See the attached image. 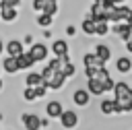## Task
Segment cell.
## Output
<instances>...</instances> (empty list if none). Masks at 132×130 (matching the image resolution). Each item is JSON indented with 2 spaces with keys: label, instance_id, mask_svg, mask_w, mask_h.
Masks as SVG:
<instances>
[{
  "label": "cell",
  "instance_id": "obj_1",
  "mask_svg": "<svg viewBox=\"0 0 132 130\" xmlns=\"http://www.w3.org/2000/svg\"><path fill=\"white\" fill-rule=\"evenodd\" d=\"M113 101L120 109V116L122 113H132V85L126 83V80H118L113 85Z\"/></svg>",
  "mask_w": 132,
  "mask_h": 130
},
{
  "label": "cell",
  "instance_id": "obj_2",
  "mask_svg": "<svg viewBox=\"0 0 132 130\" xmlns=\"http://www.w3.org/2000/svg\"><path fill=\"white\" fill-rule=\"evenodd\" d=\"M101 68H105V64L93 52H85L82 54V72H85V78H95Z\"/></svg>",
  "mask_w": 132,
  "mask_h": 130
},
{
  "label": "cell",
  "instance_id": "obj_3",
  "mask_svg": "<svg viewBox=\"0 0 132 130\" xmlns=\"http://www.w3.org/2000/svg\"><path fill=\"white\" fill-rule=\"evenodd\" d=\"M50 54L54 58H60V60H66L70 58V45L64 37H54L52 43H50Z\"/></svg>",
  "mask_w": 132,
  "mask_h": 130
},
{
  "label": "cell",
  "instance_id": "obj_4",
  "mask_svg": "<svg viewBox=\"0 0 132 130\" xmlns=\"http://www.w3.org/2000/svg\"><path fill=\"white\" fill-rule=\"evenodd\" d=\"M27 54L35 60V64H37V62H43V64H45L47 58H50V45L43 43V41H33V43L29 45Z\"/></svg>",
  "mask_w": 132,
  "mask_h": 130
},
{
  "label": "cell",
  "instance_id": "obj_5",
  "mask_svg": "<svg viewBox=\"0 0 132 130\" xmlns=\"http://www.w3.org/2000/svg\"><path fill=\"white\" fill-rule=\"evenodd\" d=\"M4 52H6V56H10V58H19V56L25 54L27 50H25L23 39H19V37H10V39L4 41Z\"/></svg>",
  "mask_w": 132,
  "mask_h": 130
},
{
  "label": "cell",
  "instance_id": "obj_6",
  "mask_svg": "<svg viewBox=\"0 0 132 130\" xmlns=\"http://www.w3.org/2000/svg\"><path fill=\"white\" fill-rule=\"evenodd\" d=\"M58 122H60L62 130H74V128L78 126V111H74V109H64L62 116L58 118Z\"/></svg>",
  "mask_w": 132,
  "mask_h": 130
},
{
  "label": "cell",
  "instance_id": "obj_7",
  "mask_svg": "<svg viewBox=\"0 0 132 130\" xmlns=\"http://www.w3.org/2000/svg\"><path fill=\"white\" fill-rule=\"evenodd\" d=\"M130 14H132V6H128V4H118V6L111 10V14H109V23H126Z\"/></svg>",
  "mask_w": 132,
  "mask_h": 130
},
{
  "label": "cell",
  "instance_id": "obj_8",
  "mask_svg": "<svg viewBox=\"0 0 132 130\" xmlns=\"http://www.w3.org/2000/svg\"><path fill=\"white\" fill-rule=\"evenodd\" d=\"M72 103H74L76 107H80V109L89 107V103H91V93H89L85 87H76V89L72 91Z\"/></svg>",
  "mask_w": 132,
  "mask_h": 130
},
{
  "label": "cell",
  "instance_id": "obj_9",
  "mask_svg": "<svg viewBox=\"0 0 132 130\" xmlns=\"http://www.w3.org/2000/svg\"><path fill=\"white\" fill-rule=\"evenodd\" d=\"M21 126L25 130H41V116L25 111V113H21Z\"/></svg>",
  "mask_w": 132,
  "mask_h": 130
},
{
  "label": "cell",
  "instance_id": "obj_10",
  "mask_svg": "<svg viewBox=\"0 0 132 130\" xmlns=\"http://www.w3.org/2000/svg\"><path fill=\"white\" fill-rule=\"evenodd\" d=\"M43 109H45V116H47L50 120H58L66 107L62 105V101H60V99H50V101H45Z\"/></svg>",
  "mask_w": 132,
  "mask_h": 130
},
{
  "label": "cell",
  "instance_id": "obj_11",
  "mask_svg": "<svg viewBox=\"0 0 132 130\" xmlns=\"http://www.w3.org/2000/svg\"><path fill=\"white\" fill-rule=\"evenodd\" d=\"M99 113H103V116H120V109H118L113 97H103L99 101Z\"/></svg>",
  "mask_w": 132,
  "mask_h": 130
},
{
  "label": "cell",
  "instance_id": "obj_12",
  "mask_svg": "<svg viewBox=\"0 0 132 130\" xmlns=\"http://www.w3.org/2000/svg\"><path fill=\"white\" fill-rule=\"evenodd\" d=\"M16 19H19V8L6 6V4L0 2V21L6 23V25H10V23H16Z\"/></svg>",
  "mask_w": 132,
  "mask_h": 130
},
{
  "label": "cell",
  "instance_id": "obj_13",
  "mask_svg": "<svg viewBox=\"0 0 132 130\" xmlns=\"http://www.w3.org/2000/svg\"><path fill=\"white\" fill-rule=\"evenodd\" d=\"M101 85H103V91L105 93H111L113 91V85H116V80H113V76L109 74V70H107V66L105 68H101L99 72H97V76H95Z\"/></svg>",
  "mask_w": 132,
  "mask_h": 130
},
{
  "label": "cell",
  "instance_id": "obj_14",
  "mask_svg": "<svg viewBox=\"0 0 132 130\" xmlns=\"http://www.w3.org/2000/svg\"><path fill=\"white\" fill-rule=\"evenodd\" d=\"M93 54H95V56H97V58H99V60H101L105 66H107V64H109V60L113 58L111 47H109L107 43H97V45L93 47Z\"/></svg>",
  "mask_w": 132,
  "mask_h": 130
},
{
  "label": "cell",
  "instance_id": "obj_15",
  "mask_svg": "<svg viewBox=\"0 0 132 130\" xmlns=\"http://www.w3.org/2000/svg\"><path fill=\"white\" fill-rule=\"evenodd\" d=\"M116 72L126 76L128 72H132V58L126 54V56H118L116 58Z\"/></svg>",
  "mask_w": 132,
  "mask_h": 130
},
{
  "label": "cell",
  "instance_id": "obj_16",
  "mask_svg": "<svg viewBox=\"0 0 132 130\" xmlns=\"http://www.w3.org/2000/svg\"><path fill=\"white\" fill-rule=\"evenodd\" d=\"M0 68H2V72H4V74H8V76H14V74L19 72L16 58H10V56L2 58V60H0Z\"/></svg>",
  "mask_w": 132,
  "mask_h": 130
},
{
  "label": "cell",
  "instance_id": "obj_17",
  "mask_svg": "<svg viewBox=\"0 0 132 130\" xmlns=\"http://www.w3.org/2000/svg\"><path fill=\"white\" fill-rule=\"evenodd\" d=\"M85 89L91 93V97H103V95H105L103 85H101L97 78H87V80H85Z\"/></svg>",
  "mask_w": 132,
  "mask_h": 130
},
{
  "label": "cell",
  "instance_id": "obj_18",
  "mask_svg": "<svg viewBox=\"0 0 132 130\" xmlns=\"http://www.w3.org/2000/svg\"><path fill=\"white\" fill-rule=\"evenodd\" d=\"M66 83H68V78H66V76H64V72L60 70V72H56V74L52 76V80H50L45 87H47L50 91H62Z\"/></svg>",
  "mask_w": 132,
  "mask_h": 130
},
{
  "label": "cell",
  "instance_id": "obj_19",
  "mask_svg": "<svg viewBox=\"0 0 132 130\" xmlns=\"http://www.w3.org/2000/svg\"><path fill=\"white\" fill-rule=\"evenodd\" d=\"M16 66H19V72H29V70H33L35 60L25 52V54H21V56L16 58Z\"/></svg>",
  "mask_w": 132,
  "mask_h": 130
},
{
  "label": "cell",
  "instance_id": "obj_20",
  "mask_svg": "<svg viewBox=\"0 0 132 130\" xmlns=\"http://www.w3.org/2000/svg\"><path fill=\"white\" fill-rule=\"evenodd\" d=\"M78 29L82 31V35H87V37H93L95 35V21L87 14V17H82L80 19V23H78Z\"/></svg>",
  "mask_w": 132,
  "mask_h": 130
},
{
  "label": "cell",
  "instance_id": "obj_21",
  "mask_svg": "<svg viewBox=\"0 0 132 130\" xmlns=\"http://www.w3.org/2000/svg\"><path fill=\"white\" fill-rule=\"evenodd\" d=\"M41 85H45L43 83V76H41V72H35V70H29L27 74H25V87H41Z\"/></svg>",
  "mask_w": 132,
  "mask_h": 130
},
{
  "label": "cell",
  "instance_id": "obj_22",
  "mask_svg": "<svg viewBox=\"0 0 132 130\" xmlns=\"http://www.w3.org/2000/svg\"><path fill=\"white\" fill-rule=\"evenodd\" d=\"M35 25H39L41 29H52V25H54V17H52V14H45V12H39L37 19H35Z\"/></svg>",
  "mask_w": 132,
  "mask_h": 130
},
{
  "label": "cell",
  "instance_id": "obj_23",
  "mask_svg": "<svg viewBox=\"0 0 132 130\" xmlns=\"http://www.w3.org/2000/svg\"><path fill=\"white\" fill-rule=\"evenodd\" d=\"M62 72H64V76L70 80L74 74H76V66H74V62L70 60V58H66V60H62Z\"/></svg>",
  "mask_w": 132,
  "mask_h": 130
},
{
  "label": "cell",
  "instance_id": "obj_24",
  "mask_svg": "<svg viewBox=\"0 0 132 130\" xmlns=\"http://www.w3.org/2000/svg\"><path fill=\"white\" fill-rule=\"evenodd\" d=\"M109 27H111V23H107V21H95V35L107 37L109 35Z\"/></svg>",
  "mask_w": 132,
  "mask_h": 130
},
{
  "label": "cell",
  "instance_id": "obj_25",
  "mask_svg": "<svg viewBox=\"0 0 132 130\" xmlns=\"http://www.w3.org/2000/svg\"><path fill=\"white\" fill-rule=\"evenodd\" d=\"M58 10H60V4H58V0H45V8H43V12H45V14H52V17H56V14H58Z\"/></svg>",
  "mask_w": 132,
  "mask_h": 130
},
{
  "label": "cell",
  "instance_id": "obj_26",
  "mask_svg": "<svg viewBox=\"0 0 132 130\" xmlns=\"http://www.w3.org/2000/svg\"><path fill=\"white\" fill-rule=\"evenodd\" d=\"M23 99H25L27 103H35V101H37L35 89H33V87H25V89H23Z\"/></svg>",
  "mask_w": 132,
  "mask_h": 130
},
{
  "label": "cell",
  "instance_id": "obj_27",
  "mask_svg": "<svg viewBox=\"0 0 132 130\" xmlns=\"http://www.w3.org/2000/svg\"><path fill=\"white\" fill-rule=\"evenodd\" d=\"M43 8H45V0H31V10L33 12H43Z\"/></svg>",
  "mask_w": 132,
  "mask_h": 130
},
{
  "label": "cell",
  "instance_id": "obj_28",
  "mask_svg": "<svg viewBox=\"0 0 132 130\" xmlns=\"http://www.w3.org/2000/svg\"><path fill=\"white\" fill-rule=\"evenodd\" d=\"M47 91H50V89H47L45 85H41V87H35V93H37V99H43V97L47 95Z\"/></svg>",
  "mask_w": 132,
  "mask_h": 130
},
{
  "label": "cell",
  "instance_id": "obj_29",
  "mask_svg": "<svg viewBox=\"0 0 132 130\" xmlns=\"http://www.w3.org/2000/svg\"><path fill=\"white\" fill-rule=\"evenodd\" d=\"M2 4H6V6H14V8H19L21 4H23V0H0Z\"/></svg>",
  "mask_w": 132,
  "mask_h": 130
},
{
  "label": "cell",
  "instance_id": "obj_30",
  "mask_svg": "<svg viewBox=\"0 0 132 130\" xmlns=\"http://www.w3.org/2000/svg\"><path fill=\"white\" fill-rule=\"evenodd\" d=\"M66 35H70V37L76 35V27L74 25H66Z\"/></svg>",
  "mask_w": 132,
  "mask_h": 130
},
{
  "label": "cell",
  "instance_id": "obj_31",
  "mask_svg": "<svg viewBox=\"0 0 132 130\" xmlns=\"http://www.w3.org/2000/svg\"><path fill=\"white\" fill-rule=\"evenodd\" d=\"M124 47H126V52H128V56H132V37L124 43Z\"/></svg>",
  "mask_w": 132,
  "mask_h": 130
},
{
  "label": "cell",
  "instance_id": "obj_32",
  "mask_svg": "<svg viewBox=\"0 0 132 130\" xmlns=\"http://www.w3.org/2000/svg\"><path fill=\"white\" fill-rule=\"evenodd\" d=\"M45 128H50V118H47V116L41 118V130H45Z\"/></svg>",
  "mask_w": 132,
  "mask_h": 130
},
{
  "label": "cell",
  "instance_id": "obj_33",
  "mask_svg": "<svg viewBox=\"0 0 132 130\" xmlns=\"http://www.w3.org/2000/svg\"><path fill=\"white\" fill-rule=\"evenodd\" d=\"M41 35H43V39H52V35H54V33H52V29H43V33H41Z\"/></svg>",
  "mask_w": 132,
  "mask_h": 130
},
{
  "label": "cell",
  "instance_id": "obj_34",
  "mask_svg": "<svg viewBox=\"0 0 132 130\" xmlns=\"http://www.w3.org/2000/svg\"><path fill=\"white\" fill-rule=\"evenodd\" d=\"M33 41H35V39H33V35H31V33H27V35H25V39H23V43H29V45H31Z\"/></svg>",
  "mask_w": 132,
  "mask_h": 130
},
{
  "label": "cell",
  "instance_id": "obj_35",
  "mask_svg": "<svg viewBox=\"0 0 132 130\" xmlns=\"http://www.w3.org/2000/svg\"><path fill=\"white\" fill-rule=\"evenodd\" d=\"M2 54H4V39L0 37V56H2Z\"/></svg>",
  "mask_w": 132,
  "mask_h": 130
},
{
  "label": "cell",
  "instance_id": "obj_36",
  "mask_svg": "<svg viewBox=\"0 0 132 130\" xmlns=\"http://www.w3.org/2000/svg\"><path fill=\"white\" fill-rule=\"evenodd\" d=\"M4 91V78H2V74H0V93Z\"/></svg>",
  "mask_w": 132,
  "mask_h": 130
},
{
  "label": "cell",
  "instance_id": "obj_37",
  "mask_svg": "<svg viewBox=\"0 0 132 130\" xmlns=\"http://www.w3.org/2000/svg\"><path fill=\"white\" fill-rule=\"evenodd\" d=\"M111 2H113L116 6H118V4H126V0H111Z\"/></svg>",
  "mask_w": 132,
  "mask_h": 130
},
{
  "label": "cell",
  "instance_id": "obj_38",
  "mask_svg": "<svg viewBox=\"0 0 132 130\" xmlns=\"http://www.w3.org/2000/svg\"><path fill=\"white\" fill-rule=\"evenodd\" d=\"M2 120H4V113H2V111H0V122H2Z\"/></svg>",
  "mask_w": 132,
  "mask_h": 130
},
{
  "label": "cell",
  "instance_id": "obj_39",
  "mask_svg": "<svg viewBox=\"0 0 132 130\" xmlns=\"http://www.w3.org/2000/svg\"><path fill=\"white\" fill-rule=\"evenodd\" d=\"M0 72H2V68H0Z\"/></svg>",
  "mask_w": 132,
  "mask_h": 130
}]
</instances>
